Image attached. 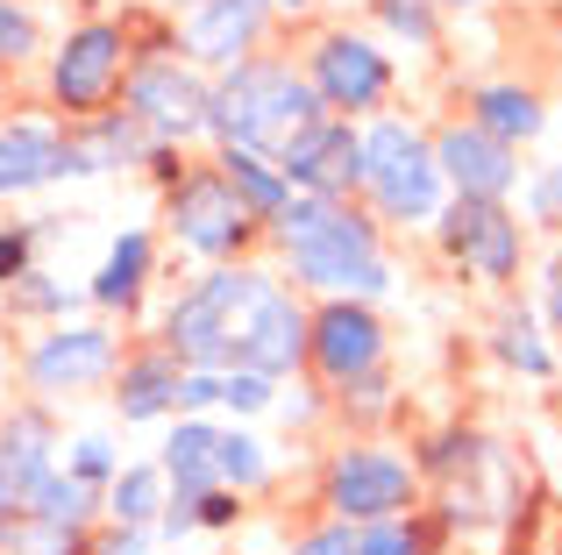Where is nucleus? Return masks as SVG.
<instances>
[{
	"mask_svg": "<svg viewBox=\"0 0 562 555\" xmlns=\"http://www.w3.org/2000/svg\"><path fill=\"white\" fill-rule=\"evenodd\" d=\"M165 349L186 371L285 377L306 363V306L257 264H214L171 299Z\"/></svg>",
	"mask_w": 562,
	"mask_h": 555,
	"instance_id": "obj_1",
	"label": "nucleus"
},
{
	"mask_svg": "<svg viewBox=\"0 0 562 555\" xmlns=\"http://www.w3.org/2000/svg\"><path fill=\"white\" fill-rule=\"evenodd\" d=\"M271 236H278V250H285V264L300 271L306 285H321L328 299H378V292H392V264H384L378 228L363 222L349 200L292 193L285 207H278Z\"/></svg>",
	"mask_w": 562,
	"mask_h": 555,
	"instance_id": "obj_2",
	"label": "nucleus"
},
{
	"mask_svg": "<svg viewBox=\"0 0 562 555\" xmlns=\"http://www.w3.org/2000/svg\"><path fill=\"white\" fill-rule=\"evenodd\" d=\"M321 93L306 86V71L278 65V57H243L214 79L206 93V136H221V150H257L278 157L300 128L321 122Z\"/></svg>",
	"mask_w": 562,
	"mask_h": 555,
	"instance_id": "obj_3",
	"label": "nucleus"
},
{
	"mask_svg": "<svg viewBox=\"0 0 562 555\" xmlns=\"http://www.w3.org/2000/svg\"><path fill=\"white\" fill-rule=\"evenodd\" d=\"M363 193L378 200L384 222H435L441 214L435 143L413 122H378L371 136H363Z\"/></svg>",
	"mask_w": 562,
	"mask_h": 555,
	"instance_id": "obj_4",
	"label": "nucleus"
},
{
	"mask_svg": "<svg viewBox=\"0 0 562 555\" xmlns=\"http://www.w3.org/2000/svg\"><path fill=\"white\" fill-rule=\"evenodd\" d=\"M165 228L171 242L192 257H206V264H235V257L257 242V214L235 200V185L221 179V165L206 171H186L179 185H165Z\"/></svg>",
	"mask_w": 562,
	"mask_h": 555,
	"instance_id": "obj_5",
	"label": "nucleus"
},
{
	"mask_svg": "<svg viewBox=\"0 0 562 555\" xmlns=\"http://www.w3.org/2000/svg\"><path fill=\"white\" fill-rule=\"evenodd\" d=\"M136 65V43H128V22H86L65 36V50L50 57V100L65 122H93L122 100V79Z\"/></svg>",
	"mask_w": 562,
	"mask_h": 555,
	"instance_id": "obj_6",
	"label": "nucleus"
},
{
	"mask_svg": "<svg viewBox=\"0 0 562 555\" xmlns=\"http://www.w3.org/2000/svg\"><path fill=\"white\" fill-rule=\"evenodd\" d=\"M206 93H214V86H206L200 65H186V57H136L128 79H122V107L136 114V122L150 128V143H165V150L206 136Z\"/></svg>",
	"mask_w": 562,
	"mask_h": 555,
	"instance_id": "obj_7",
	"label": "nucleus"
},
{
	"mask_svg": "<svg viewBox=\"0 0 562 555\" xmlns=\"http://www.w3.org/2000/svg\"><path fill=\"white\" fill-rule=\"evenodd\" d=\"M321 491H328L335 520L371 528V520H406L413 513L420 477H413V463H398L392 449H342V456L328 463V477H321Z\"/></svg>",
	"mask_w": 562,
	"mask_h": 555,
	"instance_id": "obj_8",
	"label": "nucleus"
},
{
	"mask_svg": "<svg viewBox=\"0 0 562 555\" xmlns=\"http://www.w3.org/2000/svg\"><path fill=\"white\" fill-rule=\"evenodd\" d=\"M306 86L321 93L328 114H371L392 100V57L378 50L371 36H349V29H328V36L306 50Z\"/></svg>",
	"mask_w": 562,
	"mask_h": 555,
	"instance_id": "obj_9",
	"label": "nucleus"
},
{
	"mask_svg": "<svg viewBox=\"0 0 562 555\" xmlns=\"http://www.w3.org/2000/svg\"><path fill=\"white\" fill-rule=\"evenodd\" d=\"M114 363H122V349L100 320H57L50 335H36L22 377L36 399H71V392H93L100 377H114Z\"/></svg>",
	"mask_w": 562,
	"mask_h": 555,
	"instance_id": "obj_10",
	"label": "nucleus"
},
{
	"mask_svg": "<svg viewBox=\"0 0 562 555\" xmlns=\"http://www.w3.org/2000/svg\"><path fill=\"white\" fill-rule=\"evenodd\" d=\"M278 171H285L292 193H321V200H349L363 185V136L342 122V114H321L314 128L278 150Z\"/></svg>",
	"mask_w": 562,
	"mask_h": 555,
	"instance_id": "obj_11",
	"label": "nucleus"
},
{
	"mask_svg": "<svg viewBox=\"0 0 562 555\" xmlns=\"http://www.w3.org/2000/svg\"><path fill=\"white\" fill-rule=\"evenodd\" d=\"M306 363L328 385L378 371L384 363V320L371 314V299H328L321 314H306Z\"/></svg>",
	"mask_w": 562,
	"mask_h": 555,
	"instance_id": "obj_12",
	"label": "nucleus"
},
{
	"mask_svg": "<svg viewBox=\"0 0 562 555\" xmlns=\"http://www.w3.org/2000/svg\"><path fill=\"white\" fill-rule=\"evenodd\" d=\"M165 143H150V128L128 107H108L93 122H65L57 128V179H100V171H136Z\"/></svg>",
	"mask_w": 562,
	"mask_h": 555,
	"instance_id": "obj_13",
	"label": "nucleus"
},
{
	"mask_svg": "<svg viewBox=\"0 0 562 555\" xmlns=\"http://www.w3.org/2000/svg\"><path fill=\"white\" fill-rule=\"evenodd\" d=\"M441 250L470 278L506 285V278L520 271V222L506 214V200H456V207L441 214Z\"/></svg>",
	"mask_w": 562,
	"mask_h": 555,
	"instance_id": "obj_14",
	"label": "nucleus"
},
{
	"mask_svg": "<svg viewBox=\"0 0 562 555\" xmlns=\"http://www.w3.org/2000/svg\"><path fill=\"white\" fill-rule=\"evenodd\" d=\"M263 22H271V0H200V8H186V22H179V50H186V65L228 71V65H243V57L257 50Z\"/></svg>",
	"mask_w": 562,
	"mask_h": 555,
	"instance_id": "obj_15",
	"label": "nucleus"
},
{
	"mask_svg": "<svg viewBox=\"0 0 562 555\" xmlns=\"http://www.w3.org/2000/svg\"><path fill=\"white\" fill-rule=\"evenodd\" d=\"M435 165H441V185H456V200H506L520 165H513V143L484 136L477 122H449L435 136Z\"/></svg>",
	"mask_w": 562,
	"mask_h": 555,
	"instance_id": "obj_16",
	"label": "nucleus"
},
{
	"mask_svg": "<svg viewBox=\"0 0 562 555\" xmlns=\"http://www.w3.org/2000/svg\"><path fill=\"white\" fill-rule=\"evenodd\" d=\"M179 377H186V363L171 356V349H136V356H122L114 363V414H122L128 428L179 414Z\"/></svg>",
	"mask_w": 562,
	"mask_h": 555,
	"instance_id": "obj_17",
	"label": "nucleus"
},
{
	"mask_svg": "<svg viewBox=\"0 0 562 555\" xmlns=\"http://www.w3.org/2000/svg\"><path fill=\"white\" fill-rule=\"evenodd\" d=\"M0 471H8L14 499H22L43 471H57V420L43 414V406H14V414L0 420Z\"/></svg>",
	"mask_w": 562,
	"mask_h": 555,
	"instance_id": "obj_18",
	"label": "nucleus"
},
{
	"mask_svg": "<svg viewBox=\"0 0 562 555\" xmlns=\"http://www.w3.org/2000/svg\"><path fill=\"white\" fill-rule=\"evenodd\" d=\"M50 179H57V128H43V122L0 128V200H22Z\"/></svg>",
	"mask_w": 562,
	"mask_h": 555,
	"instance_id": "obj_19",
	"label": "nucleus"
},
{
	"mask_svg": "<svg viewBox=\"0 0 562 555\" xmlns=\"http://www.w3.org/2000/svg\"><path fill=\"white\" fill-rule=\"evenodd\" d=\"M150 271H157L150 236H143V228H128V236H114V250H108V264L93 271L86 299H93V306H108V314H128V306L143 299V285H150Z\"/></svg>",
	"mask_w": 562,
	"mask_h": 555,
	"instance_id": "obj_20",
	"label": "nucleus"
},
{
	"mask_svg": "<svg viewBox=\"0 0 562 555\" xmlns=\"http://www.w3.org/2000/svg\"><path fill=\"white\" fill-rule=\"evenodd\" d=\"M214 442L221 428H206V420H179L165 442V456H157V471H165V485H179V499H200V491H214Z\"/></svg>",
	"mask_w": 562,
	"mask_h": 555,
	"instance_id": "obj_21",
	"label": "nucleus"
},
{
	"mask_svg": "<svg viewBox=\"0 0 562 555\" xmlns=\"http://www.w3.org/2000/svg\"><path fill=\"white\" fill-rule=\"evenodd\" d=\"M470 122L498 143H527V136H541L549 114H541V93H527V86H477L470 93Z\"/></svg>",
	"mask_w": 562,
	"mask_h": 555,
	"instance_id": "obj_22",
	"label": "nucleus"
},
{
	"mask_svg": "<svg viewBox=\"0 0 562 555\" xmlns=\"http://www.w3.org/2000/svg\"><path fill=\"white\" fill-rule=\"evenodd\" d=\"M100 513H108L114 528H157V520H165V471H157V463L114 471V485L100 491Z\"/></svg>",
	"mask_w": 562,
	"mask_h": 555,
	"instance_id": "obj_23",
	"label": "nucleus"
},
{
	"mask_svg": "<svg viewBox=\"0 0 562 555\" xmlns=\"http://www.w3.org/2000/svg\"><path fill=\"white\" fill-rule=\"evenodd\" d=\"M221 179L235 185V200H243L257 222H278V207L292 200L285 171H278V157H257V150H221Z\"/></svg>",
	"mask_w": 562,
	"mask_h": 555,
	"instance_id": "obj_24",
	"label": "nucleus"
},
{
	"mask_svg": "<svg viewBox=\"0 0 562 555\" xmlns=\"http://www.w3.org/2000/svg\"><path fill=\"white\" fill-rule=\"evenodd\" d=\"M0 555H86V528H65V520L14 506V513H0Z\"/></svg>",
	"mask_w": 562,
	"mask_h": 555,
	"instance_id": "obj_25",
	"label": "nucleus"
},
{
	"mask_svg": "<svg viewBox=\"0 0 562 555\" xmlns=\"http://www.w3.org/2000/svg\"><path fill=\"white\" fill-rule=\"evenodd\" d=\"M22 506H29V513H43V520H65V528H93L100 491H93V485H79V477L57 463V471H43L36 485L22 491Z\"/></svg>",
	"mask_w": 562,
	"mask_h": 555,
	"instance_id": "obj_26",
	"label": "nucleus"
},
{
	"mask_svg": "<svg viewBox=\"0 0 562 555\" xmlns=\"http://www.w3.org/2000/svg\"><path fill=\"white\" fill-rule=\"evenodd\" d=\"M214 477L228 491H257L263 477H271V456H263L257 434H221V442H214Z\"/></svg>",
	"mask_w": 562,
	"mask_h": 555,
	"instance_id": "obj_27",
	"label": "nucleus"
},
{
	"mask_svg": "<svg viewBox=\"0 0 562 555\" xmlns=\"http://www.w3.org/2000/svg\"><path fill=\"white\" fill-rule=\"evenodd\" d=\"M492 349L513 363V371H527V377H549L555 371V356H549V342H541V328L527 314H506L498 320V335H492Z\"/></svg>",
	"mask_w": 562,
	"mask_h": 555,
	"instance_id": "obj_28",
	"label": "nucleus"
},
{
	"mask_svg": "<svg viewBox=\"0 0 562 555\" xmlns=\"http://www.w3.org/2000/svg\"><path fill=\"white\" fill-rule=\"evenodd\" d=\"M477 463H492V449H484V434H470V428H449V434H435V442L420 449V471H435V477L477 471Z\"/></svg>",
	"mask_w": 562,
	"mask_h": 555,
	"instance_id": "obj_29",
	"label": "nucleus"
},
{
	"mask_svg": "<svg viewBox=\"0 0 562 555\" xmlns=\"http://www.w3.org/2000/svg\"><path fill=\"white\" fill-rule=\"evenodd\" d=\"M43 50V29H36V8H22V0H0V71L29 65V57Z\"/></svg>",
	"mask_w": 562,
	"mask_h": 555,
	"instance_id": "obj_30",
	"label": "nucleus"
},
{
	"mask_svg": "<svg viewBox=\"0 0 562 555\" xmlns=\"http://www.w3.org/2000/svg\"><path fill=\"white\" fill-rule=\"evenodd\" d=\"M0 299H8V314H65L71 292L57 285L50 271H22V278H8V285H0Z\"/></svg>",
	"mask_w": 562,
	"mask_h": 555,
	"instance_id": "obj_31",
	"label": "nucleus"
},
{
	"mask_svg": "<svg viewBox=\"0 0 562 555\" xmlns=\"http://www.w3.org/2000/svg\"><path fill=\"white\" fill-rule=\"evenodd\" d=\"M357 555H427V528L420 520H371V528H357Z\"/></svg>",
	"mask_w": 562,
	"mask_h": 555,
	"instance_id": "obj_32",
	"label": "nucleus"
},
{
	"mask_svg": "<svg viewBox=\"0 0 562 555\" xmlns=\"http://www.w3.org/2000/svg\"><path fill=\"white\" fill-rule=\"evenodd\" d=\"M65 471L79 477V485L108 491V485H114V471H122V463H114V442H108V434H79V442H71V456H65Z\"/></svg>",
	"mask_w": 562,
	"mask_h": 555,
	"instance_id": "obj_33",
	"label": "nucleus"
},
{
	"mask_svg": "<svg viewBox=\"0 0 562 555\" xmlns=\"http://www.w3.org/2000/svg\"><path fill=\"white\" fill-rule=\"evenodd\" d=\"M50 236V222H14V228H0V285L8 278H22V271H36V242Z\"/></svg>",
	"mask_w": 562,
	"mask_h": 555,
	"instance_id": "obj_34",
	"label": "nucleus"
},
{
	"mask_svg": "<svg viewBox=\"0 0 562 555\" xmlns=\"http://www.w3.org/2000/svg\"><path fill=\"white\" fill-rule=\"evenodd\" d=\"M278 392V377H257V371H221V406H235V414H263Z\"/></svg>",
	"mask_w": 562,
	"mask_h": 555,
	"instance_id": "obj_35",
	"label": "nucleus"
},
{
	"mask_svg": "<svg viewBox=\"0 0 562 555\" xmlns=\"http://www.w3.org/2000/svg\"><path fill=\"white\" fill-rule=\"evenodd\" d=\"M378 22L384 29H398L406 43H435V14H427V0H378Z\"/></svg>",
	"mask_w": 562,
	"mask_h": 555,
	"instance_id": "obj_36",
	"label": "nucleus"
},
{
	"mask_svg": "<svg viewBox=\"0 0 562 555\" xmlns=\"http://www.w3.org/2000/svg\"><path fill=\"white\" fill-rule=\"evenodd\" d=\"M86 555H150V528H86Z\"/></svg>",
	"mask_w": 562,
	"mask_h": 555,
	"instance_id": "obj_37",
	"label": "nucleus"
},
{
	"mask_svg": "<svg viewBox=\"0 0 562 555\" xmlns=\"http://www.w3.org/2000/svg\"><path fill=\"white\" fill-rule=\"evenodd\" d=\"M285 555H357V534H349V520H328V528L300 534Z\"/></svg>",
	"mask_w": 562,
	"mask_h": 555,
	"instance_id": "obj_38",
	"label": "nucleus"
},
{
	"mask_svg": "<svg viewBox=\"0 0 562 555\" xmlns=\"http://www.w3.org/2000/svg\"><path fill=\"white\" fill-rule=\"evenodd\" d=\"M235 513H243V506H235V491H228V485L200 491V528H235Z\"/></svg>",
	"mask_w": 562,
	"mask_h": 555,
	"instance_id": "obj_39",
	"label": "nucleus"
},
{
	"mask_svg": "<svg viewBox=\"0 0 562 555\" xmlns=\"http://www.w3.org/2000/svg\"><path fill=\"white\" fill-rule=\"evenodd\" d=\"M555 207H562V165H555L549 179L535 185V214H555Z\"/></svg>",
	"mask_w": 562,
	"mask_h": 555,
	"instance_id": "obj_40",
	"label": "nucleus"
},
{
	"mask_svg": "<svg viewBox=\"0 0 562 555\" xmlns=\"http://www.w3.org/2000/svg\"><path fill=\"white\" fill-rule=\"evenodd\" d=\"M549 320H555V328H562V257H555V264H549Z\"/></svg>",
	"mask_w": 562,
	"mask_h": 555,
	"instance_id": "obj_41",
	"label": "nucleus"
},
{
	"mask_svg": "<svg viewBox=\"0 0 562 555\" xmlns=\"http://www.w3.org/2000/svg\"><path fill=\"white\" fill-rule=\"evenodd\" d=\"M14 506H22V499H14V485H8V471H0V513H14Z\"/></svg>",
	"mask_w": 562,
	"mask_h": 555,
	"instance_id": "obj_42",
	"label": "nucleus"
},
{
	"mask_svg": "<svg viewBox=\"0 0 562 555\" xmlns=\"http://www.w3.org/2000/svg\"><path fill=\"white\" fill-rule=\"evenodd\" d=\"M271 8H285V14H306V8H314V0H271Z\"/></svg>",
	"mask_w": 562,
	"mask_h": 555,
	"instance_id": "obj_43",
	"label": "nucleus"
},
{
	"mask_svg": "<svg viewBox=\"0 0 562 555\" xmlns=\"http://www.w3.org/2000/svg\"><path fill=\"white\" fill-rule=\"evenodd\" d=\"M441 8H484V0H441Z\"/></svg>",
	"mask_w": 562,
	"mask_h": 555,
	"instance_id": "obj_44",
	"label": "nucleus"
},
{
	"mask_svg": "<svg viewBox=\"0 0 562 555\" xmlns=\"http://www.w3.org/2000/svg\"><path fill=\"white\" fill-rule=\"evenodd\" d=\"M171 8H200V0H171Z\"/></svg>",
	"mask_w": 562,
	"mask_h": 555,
	"instance_id": "obj_45",
	"label": "nucleus"
}]
</instances>
